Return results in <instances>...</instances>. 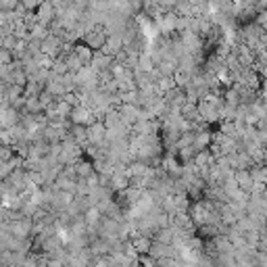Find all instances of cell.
Segmentation results:
<instances>
[{
	"label": "cell",
	"instance_id": "cell-1",
	"mask_svg": "<svg viewBox=\"0 0 267 267\" xmlns=\"http://www.w3.org/2000/svg\"><path fill=\"white\" fill-rule=\"evenodd\" d=\"M69 121H71V123H77V125H90V123L94 121V115H92V111L88 109V106L75 104V106H71Z\"/></svg>",
	"mask_w": 267,
	"mask_h": 267
},
{
	"label": "cell",
	"instance_id": "cell-2",
	"mask_svg": "<svg viewBox=\"0 0 267 267\" xmlns=\"http://www.w3.org/2000/svg\"><path fill=\"white\" fill-rule=\"evenodd\" d=\"M36 15H38V21L44 25H50V21L57 17V11L55 7L50 5V0H42V5L36 9Z\"/></svg>",
	"mask_w": 267,
	"mask_h": 267
},
{
	"label": "cell",
	"instance_id": "cell-4",
	"mask_svg": "<svg viewBox=\"0 0 267 267\" xmlns=\"http://www.w3.org/2000/svg\"><path fill=\"white\" fill-rule=\"evenodd\" d=\"M73 167H75L77 177H88V175L94 173V165H92L90 161H84V159H77V161L73 163Z\"/></svg>",
	"mask_w": 267,
	"mask_h": 267
},
{
	"label": "cell",
	"instance_id": "cell-3",
	"mask_svg": "<svg viewBox=\"0 0 267 267\" xmlns=\"http://www.w3.org/2000/svg\"><path fill=\"white\" fill-rule=\"evenodd\" d=\"M73 55H75V57L82 61V65H90L94 50H92L90 46H86L84 42H75V44H73Z\"/></svg>",
	"mask_w": 267,
	"mask_h": 267
}]
</instances>
